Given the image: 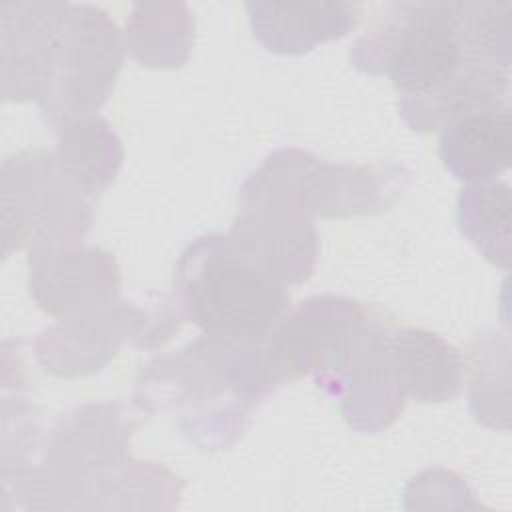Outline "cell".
Here are the masks:
<instances>
[{"label": "cell", "mask_w": 512, "mask_h": 512, "mask_svg": "<svg viewBox=\"0 0 512 512\" xmlns=\"http://www.w3.org/2000/svg\"><path fill=\"white\" fill-rule=\"evenodd\" d=\"M174 296L176 310L206 334L236 340H264L288 314L282 282L220 234L196 240L182 254Z\"/></svg>", "instance_id": "obj_1"}, {"label": "cell", "mask_w": 512, "mask_h": 512, "mask_svg": "<svg viewBox=\"0 0 512 512\" xmlns=\"http://www.w3.org/2000/svg\"><path fill=\"white\" fill-rule=\"evenodd\" d=\"M316 158L278 150L254 172L240 194V214L228 238L276 280L302 282L314 270L316 232L310 220L308 172Z\"/></svg>", "instance_id": "obj_2"}, {"label": "cell", "mask_w": 512, "mask_h": 512, "mask_svg": "<svg viewBox=\"0 0 512 512\" xmlns=\"http://www.w3.org/2000/svg\"><path fill=\"white\" fill-rule=\"evenodd\" d=\"M356 68L388 74L404 96L426 94L474 60L462 38L456 2H396L350 52ZM492 66V64H488Z\"/></svg>", "instance_id": "obj_3"}, {"label": "cell", "mask_w": 512, "mask_h": 512, "mask_svg": "<svg viewBox=\"0 0 512 512\" xmlns=\"http://www.w3.org/2000/svg\"><path fill=\"white\" fill-rule=\"evenodd\" d=\"M92 220L86 194L66 176L58 158L44 150L6 158L2 166L4 244L16 248L72 246Z\"/></svg>", "instance_id": "obj_4"}, {"label": "cell", "mask_w": 512, "mask_h": 512, "mask_svg": "<svg viewBox=\"0 0 512 512\" xmlns=\"http://www.w3.org/2000/svg\"><path fill=\"white\" fill-rule=\"evenodd\" d=\"M120 62V36L108 14L94 6L68 4L40 100L50 122L56 126L92 116L106 100Z\"/></svg>", "instance_id": "obj_5"}, {"label": "cell", "mask_w": 512, "mask_h": 512, "mask_svg": "<svg viewBox=\"0 0 512 512\" xmlns=\"http://www.w3.org/2000/svg\"><path fill=\"white\" fill-rule=\"evenodd\" d=\"M62 322L46 330L36 344V354L46 370L60 376H76L98 370L118 344L128 338H138L140 346H150L170 338L172 330L162 324H152L148 314L130 304H106L92 312L60 318Z\"/></svg>", "instance_id": "obj_6"}, {"label": "cell", "mask_w": 512, "mask_h": 512, "mask_svg": "<svg viewBox=\"0 0 512 512\" xmlns=\"http://www.w3.org/2000/svg\"><path fill=\"white\" fill-rule=\"evenodd\" d=\"M30 288L46 312L62 318L80 316L114 300L118 270L110 254L98 248H34Z\"/></svg>", "instance_id": "obj_7"}, {"label": "cell", "mask_w": 512, "mask_h": 512, "mask_svg": "<svg viewBox=\"0 0 512 512\" xmlns=\"http://www.w3.org/2000/svg\"><path fill=\"white\" fill-rule=\"evenodd\" d=\"M134 420L122 404H88L58 422L46 464L68 474L102 472L124 464Z\"/></svg>", "instance_id": "obj_8"}, {"label": "cell", "mask_w": 512, "mask_h": 512, "mask_svg": "<svg viewBox=\"0 0 512 512\" xmlns=\"http://www.w3.org/2000/svg\"><path fill=\"white\" fill-rule=\"evenodd\" d=\"M406 182V172L396 164L334 166L316 160L308 172V204L322 216L380 212Z\"/></svg>", "instance_id": "obj_9"}, {"label": "cell", "mask_w": 512, "mask_h": 512, "mask_svg": "<svg viewBox=\"0 0 512 512\" xmlns=\"http://www.w3.org/2000/svg\"><path fill=\"white\" fill-rule=\"evenodd\" d=\"M388 354L404 396L446 402L460 392L462 358L438 334L422 328H390Z\"/></svg>", "instance_id": "obj_10"}, {"label": "cell", "mask_w": 512, "mask_h": 512, "mask_svg": "<svg viewBox=\"0 0 512 512\" xmlns=\"http://www.w3.org/2000/svg\"><path fill=\"white\" fill-rule=\"evenodd\" d=\"M510 110L482 108L442 126L440 156L460 180L488 182L510 162Z\"/></svg>", "instance_id": "obj_11"}, {"label": "cell", "mask_w": 512, "mask_h": 512, "mask_svg": "<svg viewBox=\"0 0 512 512\" xmlns=\"http://www.w3.org/2000/svg\"><path fill=\"white\" fill-rule=\"evenodd\" d=\"M254 36L274 52H306L316 42L344 36L358 20L360 6L352 2L270 4L248 2Z\"/></svg>", "instance_id": "obj_12"}, {"label": "cell", "mask_w": 512, "mask_h": 512, "mask_svg": "<svg viewBox=\"0 0 512 512\" xmlns=\"http://www.w3.org/2000/svg\"><path fill=\"white\" fill-rule=\"evenodd\" d=\"M58 130V162L66 176L86 194H98L114 180L122 148L110 126L98 116L66 120Z\"/></svg>", "instance_id": "obj_13"}, {"label": "cell", "mask_w": 512, "mask_h": 512, "mask_svg": "<svg viewBox=\"0 0 512 512\" xmlns=\"http://www.w3.org/2000/svg\"><path fill=\"white\" fill-rule=\"evenodd\" d=\"M192 30L186 4H134L126 22V48L146 66H180L188 58Z\"/></svg>", "instance_id": "obj_14"}, {"label": "cell", "mask_w": 512, "mask_h": 512, "mask_svg": "<svg viewBox=\"0 0 512 512\" xmlns=\"http://www.w3.org/2000/svg\"><path fill=\"white\" fill-rule=\"evenodd\" d=\"M462 232L488 260L508 268L510 240V188L496 182H474L458 200Z\"/></svg>", "instance_id": "obj_15"}, {"label": "cell", "mask_w": 512, "mask_h": 512, "mask_svg": "<svg viewBox=\"0 0 512 512\" xmlns=\"http://www.w3.org/2000/svg\"><path fill=\"white\" fill-rule=\"evenodd\" d=\"M506 356H508V338L500 334H490L482 338L478 336L470 350V362H472L470 406L478 422L494 428H508V416L496 404V400H500L496 386L498 384L508 386V382H498V370H496L498 362Z\"/></svg>", "instance_id": "obj_16"}]
</instances>
